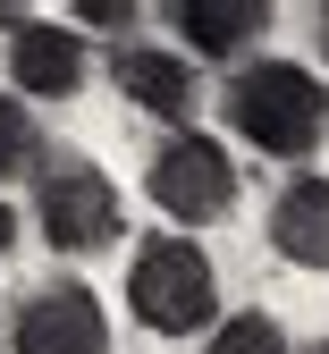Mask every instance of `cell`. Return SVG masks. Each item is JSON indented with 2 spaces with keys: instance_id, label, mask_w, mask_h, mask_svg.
I'll return each mask as SVG.
<instances>
[{
  "instance_id": "obj_4",
  "label": "cell",
  "mask_w": 329,
  "mask_h": 354,
  "mask_svg": "<svg viewBox=\"0 0 329 354\" xmlns=\"http://www.w3.org/2000/svg\"><path fill=\"white\" fill-rule=\"evenodd\" d=\"M144 194L177 228H211V219L237 211V152L220 136H203V127H177V136H161V152L144 169Z\"/></svg>"
},
{
  "instance_id": "obj_3",
  "label": "cell",
  "mask_w": 329,
  "mask_h": 354,
  "mask_svg": "<svg viewBox=\"0 0 329 354\" xmlns=\"http://www.w3.org/2000/svg\"><path fill=\"white\" fill-rule=\"evenodd\" d=\"M34 228L51 236V253H102V245H118L127 211H118L110 169L85 160V152H51L42 160V186H34Z\"/></svg>"
},
{
  "instance_id": "obj_6",
  "label": "cell",
  "mask_w": 329,
  "mask_h": 354,
  "mask_svg": "<svg viewBox=\"0 0 329 354\" xmlns=\"http://www.w3.org/2000/svg\"><path fill=\"white\" fill-rule=\"evenodd\" d=\"M110 84L144 118H169V136L195 118V68H186V51H161V42H144V34L110 42Z\"/></svg>"
},
{
  "instance_id": "obj_7",
  "label": "cell",
  "mask_w": 329,
  "mask_h": 354,
  "mask_svg": "<svg viewBox=\"0 0 329 354\" xmlns=\"http://www.w3.org/2000/svg\"><path fill=\"white\" fill-rule=\"evenodd\" d=\"M9 76H17V102H76L85 93V34L68 17L60 26L26 17L9 34Z\"/></svg>"
},
{
  "instance_id": "obj_10",
  "label": "cell",
  "mask_w": 329,
  "mask_h": 354,
  "mask_svg": "<svg viewBox=\"0 0 329 354\" xmlns=\"http://www.w3.org/2000/svg\"><path fill=\"white\" fill-rule=\"evenodd\" d=\"M203 354H296V346H287V329H278L270 313H228Z\"/></svg>"
},
{
  "instance_id": "obj_12",
  "label": "cell",
  "mask_w": 329,
  "mask_h": 354,
  "mask_svg": "<svg viewBox=\"0 0 329 354\" xmlns=\"http://www.w3.org/2000/svg\"><path fill=\"white\" fill-rule=\"evenodd\" d=\"M9 245H17V211L0 203V253H9Z\"/></svg>"
},
{
  "instance_id": "obj_9",
  "label": "cell",
  "mask_w": 329,
  "mask_h": 354,
  "mask_svg": "<svg viewBox=\"0 0 329 354\" xmlns=\"http://www.w3.org/2000/svg\"><path fill=\"white\" fill-rule=\"evenodd\" d=\"M169 26H177L186 51H203V59H237V51H254V42L270 34V9H262V0H177Z\"/></svg>"
},
{
  "instance_id": "obj_2",
  "label": "cell",
  "mask_w": 329,
  "mask_h": 354,
  "mask_svg": "<svg viewBox=\"0 0 329 354\" xmlns=\"http://www.w3.org/2000/svg\"><path fill=\"white\" fill-rule=\"evenodd\" d=\"M127 313L152 337H195L203 321H220V270L195 236H144L127 261Z\"/></svg>"
},
{
  "instance_id": "obj_13",
  "label": "cell",
  "mask_w": 329,
  "mask_h": 354,
  "mask_svg": "<svg viewBox=\"0 0 329 354\" xmlns=\"http://www.w3.org/2000/svg\"><path fill=\"white\" fill-rule=\"evenodd\" d=\"M321 59H329V9H321Z\"/></svg>"
},
{
  "instance_id": "obj_14",
  "label": "cell",
  "mask_w": 329,
  "mask_h": 354,
  "mask_svg": "<svg viewBox=\"0 0 329 354\" xmlns=\"http://www.w3.org/2000/svg\"><path fill=\"white\" fill-rule=\"evenodd\" d=\"M296 354H329V337H312V346H296Z\"/></svg>"
},
{
  "instance_id": "obj_5",
  "label": "cell",
  "mask_w": 329,
  "mask_h": 354,
  "mask_svg": "<svg viewBox=\"0 0 329 354\" xmlns=\"http://www.w3.org/2000/svg\"><path fill=\"white\" fill-rule=\"evenodd\" d=\"M9 346L17 354H110V321H102V295L85 279H51L17 304L9 321Z\"/></svg>"
},
{
  "instance_id": "obj_11",
  "label": "cell",
  "mask_w": 329,
  "mask_h": 354,
  "mask_svg": "<svg viewBox=\"0 0 329 354\" xmlns=\"http://www.w3.org/2000/svg\"><path fill=\"white\" fill-rule=\"evenodd\" d=\"M26 160H42V144H34V118H26V102H17V93H0V186H9Z\"/></svg>"
},
{
  "instance_id": "obj_8",
  "label": "cell",
  "mask_w": 329,
  "mask_h": 354,
  "mask_svg": "<svg viewBox=\"0 0 329 354\" xmlns=\"http://www.w3.org/2000/svg\"><path fill=\"white\" fill-rule=\"evenodd\" d=\"M270 253L296 261V270H329V177L296 169L270 203Z\"/></svg>"
},
{
  "instance_id": "obj_1",
  "label": "cell",
  "mask_w": 329,
  "mask_h": 354,
  "mask_svg": "<svg viewBox=\"0 0 329 354\" xmlns=\"http://www.w3.org/2000/svg\"><path fill=\"white\" fill-rule=\"evenodd\" d=\"M220 118L237 127V144L270 160H312L329 136V84L296 59H245L220 93Z\"/></svg>"
}]
</instances>
